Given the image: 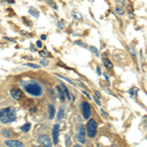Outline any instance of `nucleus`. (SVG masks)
Returning a JSON list of instances; mask_svg holds the SVG:
<instances>
[{"label": "nucleus", "mask_w": 147, "mask_h": 147, "mask_svg": "<svg viewBox=\"0 0 147 147\" xmlns=\"http://www.w3.org/2000/svg\"><path fill=\"white\" fill-rule=\"evenodd\" d=\"M103 63H104V66L106 67L107 69H112L113 68V64H112V62H111L109 59L107 58H103Z\"/></svg>", "instance_id": "nucleus-12"}, {"label": "nucleus", "mask_w": 147, "mask_h": 147, "mask_svg": "<svg viewBox=\"0 0 147 147\" xmlns=\"http://www.w3.org/2000/svg\"><path fill=\"white\" fill-rule=\"evenodd\" d=\"M128 48H129V51L132 52V56H133V57H135V52L133 51V49H132V47H128Z\"/></svg>", "instance_id": "nucleus-27"}, {"label": "nucleus", "mask_w": 147, "mask_h": 147, "mask_svg": "<svg viewBox=\"0 0 147 147\" xmlns=\"http://www.w3.org/2000/svg\"><path fill=\"white\" fill-rule=\"evenodd\" d=\"M48 3H49V5H51V6L54 8V9H56V10H57V6H56V5L53 3V2H48Z\"/></svg>", "instance_id": "nucleus-31"}, {"label": "nucleus", "mask_w": 147, "mask_h": 147, "mask_svg": "<svg viewBox=\"0 0 147 147\" xmlns=\"http://www.w3.org/2000/svg\"><path fill=\"white\" fill-rule=\"evenodd\" d=\"M97 147H99V145H97Z\"/></svg>", "instance_id": "nucleus-41"}, {"label": "nucleus", "mask_w": 147, "mask_h": 147, "mask_svg": "<svg viewBox=\"0 0 147 147\" xmlns=\"http://www.w3.org/2000/svg\"><path fill=\"white\" fill-rule=\"evenodd\" d=\"M70 136L69 135H67V147L68 146H70Z\"/></svg>", "instance_id": "nucleus-28"}, {"label": "nucleus", "mask_w": 147, "mask_h": 147, "mask_svg": "<svg viewBox=\"0 0 147 147\" xmlns=\"http://www.w3.org/2000/svg\"><path fill=\"white\" fill-rule=\"evenodd\" d=\"M129 93L132 96V97H134V96H136V94H137V89H136L135 87H132V89H129Z\"/></svg>", "instance_id": "nucleus-17"}, {"label": "nucleus", "mask_w": 147, "mask_h": 147, "mask_svg": "<svg viewBox=\"0 0 147 147\" xmlns=\"http://www.w3.org/2000/svg\"><path fill=\"white\" fill-rule=\"evenodd\" d=\"M16 120V112L13 108L7 107L0 110V122L3 124L12 123Z\"/></svg>", "instance_id": "nucleus-1"}, {"label": "nucleus", "mask_w": 147, "mask_h": 147, "mask_svg": "<svg viewBox=\"0 0 147 147\" xmlns=\"http://www.w3.org/2000/svg\"><path fill=\"white\" fill-rule=\"evenodd\" d=\"M75 44H77V45H81V46L85 47V44L83 43V42H81V41H75Z\"/></svg>", "instance_id": "nucleus-26"}, {"label": "nucleus", "mask_w": 147, "mask_h": 147, "mask_svg": "<svg viewBox=\"0 0 147 147\" xmlns=\"http://www.w3.org/2000/svg\"><path fill=\"white\" fill-rule=\"evenodd\" d=\"M56 90L58 92V96L59 98L61 99V101H65V94H64V92L62 91V89L60 86H56Z\"/></svg>", "instance_id": "nucleus-11"}, {"label": "nucleus", "mask_w": 147, "mask_h": 147, "mask_svg": "<svg viewBox=\"0 0 147 147\" xmlns=\"http://www.w3.org/2000/svg\"><path fill=\"white\" fill-rule=\"evenodd\" d=\"M5 39H7V40H11V41H13V38H9V37H4Z\"/></svg>", "instance_id": "nucleus-37"}, {"label": "nucleus", "mask_w": 147, "mask_h": 147, "mask_svg": "<svg viewBox=\"0 0 147 147\" xmlns=\"http://www.w3.org/2000/svg\"><path fill=\"white\" fill-rule=\"evenodd\" d=\"M39 142L42 144L43 147H52L51 139L48 135H41L39 137Z\"/></svg>", "instance_id": "nucleus-6"}, {"label": "nucleus", "mask_w": 147, "mask_h": 147, "mask_svg": "<svg viewBox=\"0 0 147 147\" xmlns=\"http://www.w3.org/2000/svg\"><path fill=\"white\" fill-rule=\"evenodd\" d=\"M61 85H62L63 89H64V94L66 95V97L68 98V99L71 100V95H70V92H69V89H68V87H67V86L64 85V83H61Z\"/></svg>", "instance_id": "nucleus-14"}, {"label": "nucleus", "mask_w": 147, "mask_h": 147, "mask_svg": "<svg viewBox=\"0 0 147 147\" xmlns=\"http://www.w3.org/2000/svg\"><path fill=\"white\" fill-rule=\"evenodd\" d=\"M30 49H32V50H33V51H36V49H35V48L33 47V45H30Z\"/></svg>", "instance_id": "nucleus-36"}, {"label": "nucleus", "mask_w": 147, "mask_h": 147, "mask_svg": "<svg viewBox=\"0 0 147 147\" xmlns=\"http://www.w3.org/2000/svg\"><path fill=\"white\" fill-rule=\"evenodd\" d=\"M10 94H11L12 97L16 100H20L24 97V93L22 92V90H21V89H18V88H16V89H11V90H10Z\"/></svg>", "instance_id": "nucleus-7"}, {"label": "nucleus", "mask_w": 147, "mask_h": 147, "mask_svg": "<svg viewBox=\"0 0 147 147\" xmlns=\"http://www.w3.org/2000/svg\"><path fill=\"white\" fill-rule=\"evenodd\" d=\"M25 65L28 67H30V68H33V69H39V68H40V66L35 65V64H32V63H27V64H25Z\"/></svg>", "instance_id": "nucleus-18"}, {"label": "nucleus", "mask_w": 147, "mask_h": 147, "mask_svg": "<svg viewBox=\"0 0 147 147\" xmlns=\"http://www.w3.org/2000/svg\"><path fill=\"white\" fill-rule=\"evenodd\" d=\"M74 15L76 16L75 18L77 19V20H82V16H81V14H80V13H77V12L74 11Z\"/></svg>", "instance_id": "nucleus-20"}, {"label": "nucleus", "mask_w": 147, "mask_h": 147, "mask_svg": "<svg viewBox=\"0 0 147 147\" xmlns=\"http://www.w3.org/2000/svg\"><path fill=\"white\" fill-rule=\"evenodd\" d=\"M58 25H59V28H60V29H62L63 27H62V24H61V22H59Z\"/></svg>", "instance_id": "nucleus-38"}, {"label": "nucleus", "mask_w": 147, "mask_h": 147, "mask_svg": "<svg viewBox=\"0 0 147 147\" xmlns=\"http://www.w3.org/2000/svg\"><path fill=\"white\" fill-rule=\"evenodd\" d=\"M59 132H60V125H55L52 129V137H53V143L57 145L59 142Z\"/></svg>", "instance_id": "nucleus-5"}, {"label": "nucleus", "mask_w": 147, "mask_h": 147, "mask_svg": "<svg viewBox=\"0 0 147 147\" xmlns=\"http://www.w3.org/2000/svg\"><path fill=\"white\" fill-rule=\"evenodd\" d=\"M78 141L82 144H85V127L82 125H80V130H78Z\"/></svg>", "instance_id": "nucleus-8"}, {"label": "nucleus", "mask_w": 147, "mask_h": 147, "mask_svg": "<svg viewBox=\"0 0 147 147\" xmlns=\"http://www.w3.org/2000/svg\"><path fill=\"white\" fill-rule=\"evenodd\" d=\"M58 77H61V78H63V80H65V81H68V82H69V83H71V85L73 83V81H71V80H69V78H67V77H63V76H60V75H58Z\"/></svg>", "instance_id": "nucleus-24"}, {"label": "nucleus", "mask_w": 147, "mask_h": 147, "mask_svg": "<svg viewBox=\"0 0 147 147\" xmlns=\"http://www.w3.org/2000/svg\"><path fill=\"white\" fill-rule=\"evenodd\" d=\"M74 147H81V145H75Z\"/></svg>", "instance_id": "nucleus-40"}, {"label": "nucleus", "mask_w": 147, "mask_h": 147, "mask_svg": "<svg viewBox=\"0 0 147 147\" xmlns=\"http://www.w3.org/2000/svg\"><path fill=\"white\" fill-rule=\"evenodd\" d=\"M82 93H85V96H86V97H88V99H90V96H89V94H88L87 92H85V91H82Z\"/></svg>", "instance_id": "nucleus-35"}, {"label": "nucleus", "mask_w": 147, "mask_h": 147, "mask_svg": "<svg viewBox=\"0 0 147 147\" xmlns=\"http://www.w3.org/2000/svg\"><path fill=\"white\" fill-rule=\"evenodd\" d=\"M39 54H40L42 57H47V56H49V53H48L47 51H45V50H44V51H40Z\"/></svg>", "instance_id": "nucleus-22"}, {"label": "nucleus", "mask_w": 147, "mask_h": 147, "mask_svg": "<svg viewBox=\"0 0 147 147\" xmlns=\"http://www.w3.org/2000/svg\"><path fill=\"white\" fill-rule=\"evenodd\" d=\"M25 90L33 96H40L42 93V87L40 86V85L34 81H30L29 83H27L25 85Z\"/></svg>", "instance_id": "nucleus-2"}, {"label": "nucleus", "mask_w": 147, "mask_h": 147, "mask_svg": "<svg viewBox=\"0 0 147 147\" xmlns=\"http://www.w3.org/2000/svg\"><path fill=\"white\" fill-rule=\"evenodd\" d=\"M104 77H105V78H106V81H107V83H108V85H110V80H109V77H107L106 75H104Z\"/></svg>", "instance_id": "nucleus-33"}, {"label": "nucleus", "mask_w": 147, "mask_h": 147, "mask_svg": "<svg viewBox=\"0 0 147 147\" xmlns=\"http://www.w3.org/2000/svg\"><path fill=\"white\" fill-rule=\"evenodd\" d=\"M115 10H116V12H117L118 14H121V15L124 14V10H123L122 8H116Z\"/></svg>", "instance_id": "nucleus-25"}, {"label": "nucleus", "mask_w": 147, "mask_h": 147, "mask_svg": "<svg viewBox=\"0 0 147 147\" xmlns=\"http://www.w3.org/2000/svg\"><path fill=\"white\" fill-rule=\"evenodd\" d=\"M64 108H61L60 110L58 111V114H57V120L58 121H61L63 118H64Z\"/></svg>", "instance_id": "nucleus-15"}, {"label": "nucleus", "mask_w": 147, "mask_h": 147, "mask_svg": "<svg viewBox=\"0 0 147 147\" xmlns=\"http://www.w3.org/2000/svg\"><path fill=\"white\" fill-rule=\"evenodd\" d=\"M2 133L4 134V136H7V137H9V136L11 135V132H10V130H7V129H3V130H2Z\"/></svg>", "instance_id": "nucleus-21"}, {"label": "nucleus", "mask_w": 147, "mask_h": 147, "mask_svg": "<svg viewBox=\"0 0 147 147\" xmlns=\"http://www.w3.org/2000/svg\"><path fill=\"white\" fill-rule=\"evenodd\" d=\"M4 143L9 147H25L24 144L21 141H18V140H6Z\"/></svg>", "instance_id": "nucleus-9"}, {"label": "nucleus", "mask_w": 147, "mask_h": 147, "mask_svg": "<svg viewBox=\"0 0 147 147\" xmlns=\"http://www.w3.org/2000/svg\"><path fill=\"white\" fill-rule=\"evenodd\" d=\"M97 75H101V71H100V67L99 66H97Z\"/></svg>", "instance_id": "nucleus-34"}, {"label": "nucleus", "mask_w": 147, "mask_h": 147, "mask_svg": "<svg viewBox=\"0 0 147 147\" xmlns=\"http://www.w3.org/2000/svg\"><path fill=\"white\" fill-rule=\"evenodd\" d=\"M94 101H95V103L97 104V105H98V106H100V105H101V103L99 102V100H98V99H96V97H94Z\"/></svg>", "instance_id": "nucleus-32"}, {"label": "nucleus", "mask_w": 147, "mask_h": 147, "mask_svg": "<svg viewBox=\"0 0 147 147\" xmlns=\"http://www.w3.org/2000/svg\"><path fill=\"white\" fill-rule=\"evenodd\" d=\"M48 109H49V120H53L55 116V107L50 104V105H48Z\"/></svg>", "instance_id": "nucleus-10"}, {"label": "nucleus", "mask_w": 147, "mask_h": 147, "mask_svg": "<svg viewBox=\"0 0 147 147\" xmlns=\"http://www.w3.org/2000/svg\"><path fill=\"white\" fill-rule=\"evenodd\" d=\"M40 64L41 65H43V66H47L48 64H49V62H48V60H46V59H43V60H41L40 61Z\"/></svg>", "instance_id": "nucleus-23"}, {"label": "nucleus", "mask_w": 147, "mask_h": 147, "mask_svg": "<svg viewBox=\"0 0 147 147\" xmlns=\"http://www.w3.org/2000/svg\"><path fill=\"white\" fill-rule=\"evenodd\" d=\"M81 110H82V114H83V118L88 120V118L91 115V107L87 102H82L81 103Z\"/></svg>", "instance_id": "nucleus-4"}, {"label": "nucleus", "mask_w": 147, "mask_h": 147, "mask_svg": "<svg viewBox=\"0 0 147 147\" xmlns=\"http://www.w3.org/2000/svg\"><path fill=\"white\" fill-rule=\"evenodd\" d=\"M36 46H37V47H39V48L42 47V43H41V41H39V40L37 41V42H36Z\"/></svg>", "instance_id": "nucleus-29"}, {"label": "nucleus", "mask_w": 147, "mask_h": 147, "mask_svg": "<svg viewBox=\"0 0 147 147\" xmlns=\"http://www.w3.org/2000/svg\"><path fill=\"white\" fill-rule=\"evenodd\" d=\"M89 49H90V50H91V51L93 52V53H94L96 56L99 55V53H98V49H97L96 47H94V46H90V47H89Z\"/></svg>", "instance_id": "nucleus-19"}, {"label": "nucleus", "mask_w": 147, "mask_h": 147, "mask_svg": "<svg viewBox=\"0 0 147 147\" xmlns=\"http://www.w3.org/2000/svg\"><path fill=\"white\" fill-rule=\"evenodd\" d=\"M41 38H42V39H46V35H41Z\"/></svg>", "instance_id": "nucleus-39"}, {"label": "nucleus", "mask_w": 147, "mask_h": 147, "mask_svg": "<svg viewBox=\"0 0 147 147\" xmlns=\"http://www.w3.org/2000/svg\"><path fill=\"white\" fill-rule=\"evenodd\" d=\"M95 95L97 96V98H101V97H102V96H101V94H100V92L99 91H95Z\"/></svg>", "instance_id": "nucleus-30"}, {"label": "nucleus", "mask_w": 147, "mask_h": 147, "mask_svg": "<svg viewBox=\"0 0 147 147\" xmlns=\"http://www.w3.org/2000/svg\"><path fill=\"white\" fill-rule=\"evenodd\" d=\"M29 14L33 15V17H35V18H38V17H39V12L37 11L35 8L30 7V8H29Z\"/></svg>", "instance_id": "nucleus-13"}, {"label": "nucleus", "mask_w": 147, "mask_h": 147, "mask_svg": "<svg viewBox=\"0 0 147 147\" xmlns=\"http://www.w3.org/2000/svg\"><path fill=\"white\" fill-rule=\"evenodd\" d=\"M21 129H22L24 132H28L30 129V124H25V125H23V127H21Z\"/></svg>", "instance_id": "nucleus-16"}, {"label": "nucleus", "mask_w": 147, "mask_h": 147, "mask_svg": "<svg viewBox=\"0 0 147 147\" xmlns=\"http://www.w3.org/2000/svg\"><path fill=\"white\" fill-rule=\"evenodd\" d=\"M86 130H87V135L90 138H93L97 133V125L96 122L93 119L88 120L87 125H86Z\"/></svg>", "instance_id": "nucleus-3"}]
</instances>
